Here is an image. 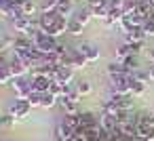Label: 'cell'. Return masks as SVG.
I'll use <instances>...</instances> for the list:
<instances>
[{
	"instance_id": "4316f807",
	"label": "cell",
	"mask_w": 154,
	"mask_h": 141,
	"mask_svg": "<svg viewBox=\"0 0 154 141\" xmlns=\"http://www.w3.org/2000/svg\"><path fill=\"white\" fill-rule=\"evenodd\" d=\"M40 97H42V93H36V91H32V95L28 97L30 105H32V107H40Z\"/></svg>"
},
{
	"instance_id": "5bb4252c",
	"label": "cell",
	"mask_w": 154,
	"mask_h": 141,
	"mask_svg": "<svg viewBox=\"0 0 154 141\" xmlns=\"http://www.w3.org/2000/svg\"><path fill=\"white\" fill-rule=\"evenodd\" d=\"M146 40V32H143V28H133L129 34H125V42L129 44V42H143Z\"/></svg>"
},
{
	"instance_id": "8fae6325",
	"label": "cell",
	"mask_w": 154,
	"mask_h": 141,
	"mask_svg": "<svg viewBox=\"0 0 154 141\" xmlns=\"http://www.w3.org/2000/svg\"><path fill=\"white\" fill-rule=\"evenodd\" d=\"M61 124H63L68 130L76 133V130L80 128V116H78V114H66V116L61 118Z\"/></svg>"
},
{
	"instance_id": "f1b7e54d",
	"label": "cell",
	"mask_w": 154,
	"mask_h": 141,
	"mask_svg": "<svg viewBox=\"0 0 154 141\" xmlns=\"http://www.w3.org/2000/svg\"><path fill=\"white\" fill-rule=\"evenodd\" d=\"M13 122H15V120L9 116V112H7V114H0V126H13Z\"/></svg>"
},
{
	"instance_id": "30bf717a",
	"label": "cell",
	"mask_w": 154,
	"mask_h": 141,
	"mask_svg": "<svg viewBox=\"0 0 154 141\" xmlns=\"http://www.w3.org/2000/svg\"><path fill=\"white\" fill-rule=\"evenodd\" d=\"M72 78H74V70L66 68V65H59V70L55 74V80L61 82V84H72Z\"/></svg>"
},
{
	"instance_id": "6da1fadb",
	"label": "cell",
	"mask_w": 154,
	"mask_h": 141,
	"mask_svg": "<svg viewBox=\"0 0 154 141\" xmlns=\"http://www.w3.org/2000/svg\"><path fill=\"white\" fill-rule=\"evenodd\" d=\"M13 91H15V95H17V99H28L30 95H32V78H13V82L9 84Z\"/></svg>"
},
{
	"instance_id": "cb8c5ba5",
	"label": "cell",
	"mask_w": 154,
	"mask_h": 141,
	"mask_svg": "<svg viewBox=\"0 0 154 141\" xmlns=\"http://www.w3.org/2000/svg\"><path fill=\"white\" fill-rule=\"evenodd\" d=\"M57 4H59V0H42V7H40V13L57 11Z\"/></svg>"
},
{
	"instance_id": "d6986e66",
	"label": "cell",
	"mask_w": 154,
	"mask_h": 141,
	"mask_svg": "<svg viewBox=\"0 0 154 141\" xmlns=\"http://www.w3.org/2000/svg\"><path fill=\"white\" fill-rule=\"evenodd\" d=\"M146 93V82H139L131 76V97H139Z\"/></svg>"
},
{
	"instance_id": "7a4b0ae2",
	"label": "cell",
	"mask_w": 154,
	"mask_h": 141,
	"mask_svg": "<svg viewBox=\"0 0 154 141\" xmlns=\"http://www.w3.org/2000/svg\"><path fill=\"white\" fill-rule=\"evenodd\" d=\"M30 112H32V105H30L28 99H15L13 105L9 107V116H11L13 120L26 118V116H30Z\"/></svg>"
},
{
	"instance_id": "e0dca14e",
	"label": "cell",
	"mask_w": 154,
	"mask_h": 141,
	"mask_svg": "<svg viewBox=\"0 0 154 141\" xmlns=\"http://www.w3.org/2000/svg\"><path fill=\"white\" fill-rule=\"evenodd\" d=\"M91 17H93V13H91V9L87 7V9H80V11H76L72 19H76L78 23H82V26H87V23L91 21Z\"/></svg>"
},
{
	"instance_id": "7c38bea8",
	"label": "cell",
	"mask_w": 154,
	"mask_h": 141,
	"mask_svg": "<svg viewBox=\"0 0 154 141\" xmlns=\"http://www.w3.org/2000/svg\"><path fill=\"white\" fill-rule=\"evenodd\" d=\"M34 49V42L28 36H15L13 38V51H30Z\"/></svg>"
},
{
	"instance_id": "603a6c76",
	"label": "cell",
	"mask_w": 154,
	"mask_h": 141,
	"mask_svg": "<svg viewBox=\"0 0 154 141\" xmlns=\"http://www.w3.org/2000/svg\"><path fill=\"white\" fill-rule=\"evenodd\" d=\"M53 105H57V97H53L51 93H42V97H40V107L49 110V107H53Z\"/></svg>"
},
{
	"instance_id": "d6a6232c",
	"label": "cell",
	"mask_w": 154,
	"mask_h": 141,
	"mask_svg": "<svg viewBox=\"0 0 154 141\" xmlns=\"http://www.w3.org/2000/svg\"><path fill=\"white\" fill-rule=\"evenodd\" d=\"M80 2H89V0H80Z\"/></svg>"
},
{
	"instance_id": "4fadbf2b",
	"label": "cell",
	"mask_w": 154,
	"mask_h": 141,
	"mask_svg": "<svg viewBox=\"0 0 154 141\" xmlns=\"http://www.w3.org/2000/svg\"><path fill=\"white\" fill-rule=\"evenodd\" d=\"M57 13H59V17H63V19H72V13H74V4H72V0H59V4H57Z\"/></svg>"
},
{
	"instance_id": "83f0119b",
	"label": "cell",
	"mask_w": 154,
	"mask_h": 141,
	"mask_svg": "<svg viewBox=\"0 0 154 141\" xmlns=\"http://www.w3.org/2000/svg\"><path fill=\"white\" fill-rule=\"evenodd\" d=\"M141 49H143V42H129V51H131V55H139L141 53Z\"/></svg>"
},
{
	"instance_id": "484cf974",
	"label": "cell",
	"mask_w": 154,
	"mask_h": 141,
	"mask_svg": "<svg viewBox=\"0 0 154 141\" xmlns=\"http://www.w3.org/2000/svg\"><path fill=\"white\" fill-rule=\"evenodd\" d=\"M141 28H143V32H146V38H148V36H150V38H154V15H152L150 19H146Z\"/></svg>"
},
{
	"instance_id": "5b68a950",
	"label": "cell",
	"mask_w": 154,
	"mask_h": 141,
	"mask_svg": "<svg viewBox=\"0 0 154 141\" xmlns=\"http://www.w3.org/2000/svg\"><path fill=\"white\" fill-rule=\"evenodd\" d=\"M57 19H59V13H57V11H49V13H40L36 23H38V28H40L42 32H47V30H49Z\"/></svg>"
},
{
	"instance_id": "277c9868",
	"label": "cell",
	"mask_w": 154,
	"mask_h": 141,
	"mask_svg": "<svg viewBox=\"0 0 154 141\" xmlns=\"http://www.w3.org/2000/svg\"><path fill=\"white\" fill-rule=\"evenodd\" d=\"M34 46H36L38 51H42V53H47V55H49V53L57 46V40H55L53 36H49V34H45V32H42V34L38 36V40L34 42Z\"/></svg>"
},
{
	"instance_id": "4dcf8cb0",
	"label": "cell",
	"mask_w": 154,
	"mask_h": 141,
	"mask_svg": "<svg viewBox=\"0 0 154 141\" xmlns=\"http://www.w3.org/2000/svg\"><path fill=\"white\" fill-rule=\"evenodd\" d=\"M148 78H150V82H154V65L148 68Z\"/></svg>"
},
{
	"instance_id": "ac0fdd59",
	"label": "cell",
	"mask_w": 154,
	"mask_h": 141,
	"mask_svg": "<svg viewBox=\"0 0 154 141\" xmlns=\"http://www.w3.org/2000/svg\"><path fill=\"white\" fill-rule=\"evenodd\" d=\"M129 55H131V51H129V44H127V42L118 44V46H116V51H114V57H116V61H120V63H122Z\"/></svg>"
},
{
	"instance_id": "f546056e",
	"label": "cell",
	"mask_w": 154,
	"mask_h": 141,
	"mask_svg": "<svg viewBox=\"0 0 154 141\" xmlns=\"http://www.w3.org/2000/svg\"><path fill=\"white\" fill-rule=\"evenodd\" d=\"M103 4H108V0H89L87 2L89 9H97V7H103Z\"/></svg>"
},
{
	"instance_id": "7402d4cb",
	"label": "cell",
	"mask_w": 154,
	"mask_h": 141,
	"mask_svg": "<svg viewBox=\"0 0 154 141\" xmlns=\"http://www.w3.org/2000/svg\"><path fill=\"white\" fill-rule=\"evenodd\" d=\"M82 30H85V26L78 23L76 19H70V21H68V34H72V36H80Z\"/></svg>"
},
{
	"instance_id": "9a60e30c",
	"label": "cell",
	"mask_w": 154,
	"mask_h": 141,
	"mask_svg": "<svg viewBox=\"0 0 154 141\" xmlns=\"http://www.w3.org/2000/svg\"><path fill=\"white\" fill-rule=\"evenodd\" d=\"M106 72H108L110 78H116V76H122V74H125V68H122L120 61H110V63L106 65Z\"/></svg>"
},
{
	"instance_id": "2e32d148",
	"label": "cell",
	"mask_w": 154,
	"mask_h": 141,
	"mask_svg": "<svg viewBox=\"0 0 154 141\" xmlns=\"http://www.w3.org/2000/svg\"><path fill=\"white\" fill-rule=\"evenodd\" d=\"M74 88H76V93H78L80 97H85V95H89V93L93 91V86H91V82H89V80H85V78H80V80H76V82H74Z\"/></svg>"
},
{
	"instance_id": "ffe728a7",
	"label": "cell",
	"mask_w": 154,
	"mask_h": 141,
	"mask_svg": "<svg viewBox=\"0 0 154 141\" xmlns=\"http://www.w3.org/2000/svg\"><path fill=\"white\" fill-rule=\"evenodd\" d=\"M21 11H23V15H26V17H30V19H32V15H34V13H38V4L34 2V0H26V2L21 4Z\"/></svg>"
},
{
	"instance_id": "44dd1931",
	"label": "cell",
	"mask_w": 154,
	"mask_h": 141,
	"mask_svg": "<svg viewBox=\"0 0 154 141\" xmlns=\"http://www.w3.org/2000/svg\"><path fill=\"white\" fill-rule=\"evenodd\" d=\"M11 82H13V74H11L9 65H2V68H0V86L11 84Z\"/></svg>"
},
{
	"instance_id": "ba28073f",
	"label": "cell",
	"mask_w": 154,
	"mask_h": 141,
	"mask_svg": "<svg viewBox=\"0 0 154 141\" xmlns=\"http://www.w3.org/2000/svg\"><path fill=\"white\" fill-rule=\"evenodd\" d=\"M68 21H70V19H63V17H59V19H57V21H55V23H53V26H51L47 32H45V34H49V36L57 38L59 34L68 32Z\"/></svg>"
},
{
	"instance_id": "1f68e13d",
	"label": "cell",
	"mask_w": 154,
	"mask_h": 141,
	"mask_svg": "<svg viewBox=\"0 0 154 141\" xmlns=\"http://www.w3.org/2000/svg\"><path fill=\"white\" fill-rule=\"evenodd\" d=\"M148 59H150V65H154V49L148 53Z\"/></svg>"
},
{
	"instance_id": "9c48e42d",
	"label": "cell",
	"mask_w": 154,
	"mask_h": 141,
	"mask_svg": "<svg viewBox=\"0 0 154 141\" xmlns=\"http://www.w3.org/2000/svg\"><path fill=\"white\" fill-rule=\"evenodd\" d=\"M99 126L101 130H108V133H114L118 128V120L114 116H108V114H99Z\"/></svg>"
},
{
	"instance_id": "3957f363",
	"label": "cell",
	"mask_w": 154,
	"mask_h": 141,
	"mask_svg": "<svg viewBox=\"0 0 154 141\" xmlns=\"http://www.w3.org/2000/svg\"><path fill=\"white\" fill-rule=\"evenodd\" d=\"M76 49H78V53H80V55H82L89 63L97 61V59H99V55H101V53H99V49H97L93 42H80Z\"/></svg>"
},
{
	"instance_id": "836d02e7",
	"label": "cell",
	"mask_w": 154,
	"mask_h": 141,
	"mask_svg": "<svg viewBox=\"0 0 154 141\" xmlns=\"http://www.w3.org/2000/svg\"><path fill=\"white\" fill-rule=\"evenodd\" d=\"M0 4H2V0H0Z\"/></svg>"
},
{
	"instance_id": "8992f818",
	"label": "cell",
	"mask_w": 154,
	"mask_h": 141,
	"mask_svg": "<svg viewBox=\"0 0 154 141\" xmlns=\"http://www.w3.org/2000/svg\"><path fill=\"white\" fill-rule=\"evenodd\" d=\"M9 70H11V74H13V78H26L28 76V68L17 59V57H11L9 59Z\"/></svg>"
},
{
	"instance_id": "d4e9b609",
	"label": "cell",
	"mask_w": 154,
	"mask_h": 141,
	"mask_svg": "<svg viewBox=\"0 0 154 141\" xmlns=\"http://www.w3.org/2000/svg\"><path fill=\"white\" fill-rule=\"evenodd\" d=\"M49 93H51L53 97H61V95H63V84L57 82V80H53L51 86H49Z\"/></svg>"
},
{
	"instance_id": "e575fe53",
	"label": "cell",
	"mask_w": 154,
	"mask_h": 141,
	"mask_svg": "<svg viewBox=\"0 0 154 141\" xmlns=\"http://www.w3.org/2000/svg\"><path fill=\"white\" fill-rule=\"evenodd\" d=\"M0 141H2V139H0Z\"/></svg>"
},
{
	"instance_id": "52a82bcc",
	"label": "cell",
	"mask_w": 154,
	"mask_h": 141,
	"mask_svg": "<svg viewBox=\"0 0 154 141\" xmlns=\"http://www.w3.org/2000/svg\"><path fill=\"white\" fill-rule=\"evenodd\" d=\"M51 78L49 76H32V88L36 93H49V86H51Z\"/></svg>"
}]
</instances>
